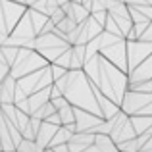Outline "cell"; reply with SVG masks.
I'll return each instance as SVG.
<instances>
[{
	"label": "cell",
	"mask_w": 152,
	"mask_h": 152,
	"mask_svg": "<svg viewBox=\"0 0 152 152\" xmlns=\"http://www.w3.org/2000/svg\"><path fill=\"white\" fill-rule=\"evenodd\" d=\"M58 115H60V119H62V125L75 123V108H73V104H66L64 108H60Z\"/></svg>",
	"instance_id": "1"
}]
</instances>
